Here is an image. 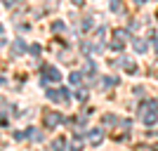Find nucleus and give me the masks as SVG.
<instances>
[{"label":"nucleus","instance_id":"20e7f679","mask_svg":"<svg viewBox=\"0 0 158 151\" xmlns=\"http://www.w3.org/2000/svg\"><path fill=\"white\" fill-rule=\"evenodd\" d=\"M90 142H92V144H99V142H102V135H99V130H94V135L90 132Z\"/></svg>","mask_w":158,"mask_h":151},{"label":"nucleus","instance_id":"1a4fd4ad","mask_svg":"<svg viewBox=\"0 0 158 151\" xmlns=\"http://www.w3.org/2000/svg\"><path fill=\"white\" fill-rule=\"evenodd\" d=\"M0 33H2V26H0Z\"/></svg>","mask_w":158,"mask_h":151},{"label":"nucleus","instance_id":"6e6552de","mask_svg":"<svg viewBox=\"0 0 158 151\" xmlns=\"http://www.w3.org/2000/svg\"><path fill=\"white\" fill-rule=\"evenodd\" d=\"M2 2H5V5L10 7V5H12V2H14V0H2Z\"/></svg>","mask_w":158,"mask_h":151},{"label":"nucleus","instance_id":"0eeeda50","mask_svg":"<svg viewBox=\"0 0 158 151\" xmlns=\"http://www.w3.org/2000/svg\"><path fill=\"white\" fill-rule=\"evenodd\" d=\"M111 10H113V12H118V10H120V0H111Z\"/></svg>","mask_w":158,"mask_h":151},{"label":"nucleus","instance_id":"f257e3e1","mask_svg":"<svg viewBox=\"0 0 158 151\" xmlns=\"http://www.w3.org/2000/svg\"><path fill=\"white\" fill-rule=\"evenodd\" d=\"M40 73H43V78H40V80H43V83H47V80H54V83H59V78H61V76H59V71H57V69H54V66H43V69H40Z\"/></svg>","mask_w":158,"mask_h":151},{"label":"nucleus","instance_id":"f03ea898","mask_svg":"<svg viewBox=\"0 0 158 151\" xmlns=\"http://www.w3.org/2000/svg\"><path fill=\"white\" fill-rule=\"evenodd\" d=\"M59 123H61L59 113H54V116H52V113H45V125H47V128H54V125H59Z\"/></svg>","mask_w":158,"mask_h":151},{"label":"nucleus","instance_id":"423d86ee","mask_svg":"<svg viewBox=\"0 0 158 151\" xmlns=\"http://www.w3.org/2000/svg\"><path fill=\"white\" fill-rule=\"evenodd\" d=\"M135 47H137L139 52H144V50H146V43H142V40H137V43H135Z\"/></svg>","mask_w":158,"mask_h":151},{"label":"nucleus","instance_id":"39448f33","mask_svg":"<svg viewBox=\"0 0 158 151\" xmlns=\"http://www.w3.org/2000/svg\"><path fill=\"white\" fill-rule=\"evenodd\" d=\"M69 80H71V85H78V83H80V73H71Z\"/></svg>","mask_w":158,"mask_h":151},{"label":"nucleus","instance_id":"9d476101","mask_svg":"<svg viewBox=\"0 0 158 151\" xmlns=\"http://www.w3.org/2000/svg\"><path fill=\"white\" fill-rule=\"evenodd\" d=\"M156 50H158V43H156Z\"/></svg>","mask_w":158,"mask_h":151},{"label":"nucleus","instance_id":"7ed1b4c3","mask_svg":"<svg viewBox=\"0 0 158 151\" xmlns=\"http://www.w3.org/2000/svg\"><path fill=\"white\" fill-rule=\"evenodd\" d=\"M24 50H26V45H24V40H17L12 45V54L14 57H19V54H24Z\"/></svg>","mask_w":158,"mask_h":151}]
</instances>
